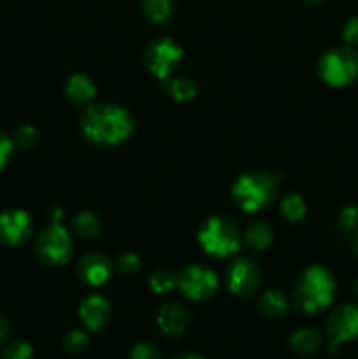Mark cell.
Listing matches in <instances>:
<instances>
[{"instance_id":"cell-1","label":"cell","mask_w":358,"mask_h":359,"mask_svg":"<svg viewBox=\"0 0 358 359\" xmlns=\"http://www.w3.org/2000/svg\"><path fill=\"white\" fill-rule=\"evenodd\" d=\"M81 132L95 146L114 147L130 139L133 118L121 105H88L81 114Z\"/></svg>"},{"instance_id":"cell-2","label":"cell","mask_w":358,"mask_h":359,"mask_svg":"<svg viewBox=\"0 0 358 359\" xmlns=\"http://www.w3.org/2000/svg\"><path fill=\"white\" fill-rule=\"evenodd\" d=\"M336 290V279L325 266H307L295 284V309L304 314H316V312L325 311L332 305Z\"/></svg>"},{"instance_id":"cell-3","label":"cell","mask_w":358,"mask_h":359,"mask_svg":"<svg viewBox=\"0 0 358 359\" xmlns=\"http://www.w3.org/2000/svg\"><path fill=\"white\" fill-rule=\"evenodd\" d=\"M277 179L267 172H246L235 179L232 198L242 212L255 214L269 207L277 195Z\"/></svg>"},{"instance_id":"cell-4","label":"cell","mask_w":358,"mask_h":359,"mask_svg":"<svg viewBox=\"0 0 358 359\" xmlns=\"http://www.w3.org/2000/svg\"><path fill=\"white\" fill-rule=\"evenodd\" d=\"M199 244L209 256L214 258H228L234 256L241 248V233L237 226L228 217L211 216L200 224Z\"/></svg>"},{"instance_id":"cell-5","label":"cell","mask_w":358,"mask_h":359,"mask_svg":"<svg viewBox=\"0 0 358 359\" xmlns=\"http://www.w3.org/2000/svg\"><path fill=\"white\" fill-rule=\"evenodd\" d=\"M318 74L332 88H344L358 81V51L351 46H339L319 58Z\"/></svg>"},{"instance_id":"cell-6","label":"cell","mask_w":358,"mask_h":359,"mask_svg":"<svg viewBox=\"0 0 358 359\" xmlns=\"http://www.w3.org/2000/svg\"><path fill=\"white\" fill-rule=\"evenodd\" d=\"M72 237L62 223H51L35 238V255L46 265H65L72 256Z\"/></svg>"},{"instance_id":"cell-7","label":"cell","mask_w":358,"mask_h":359,"mask_svg":"<svg viewBox=\"0 0 358 359\" xmlns=\"http://www.w3.org/2000/svg\"><path fill=\"white\" fill-rule=\"evenodd\" d=\"M183 60V48L171 37H160L147 46L144 65L157 79L167 81L175 72Z\"/></svg>"},{"instance_id":"cell-8","label":"cell","mask_w":358,"mask_h":359,"mask_svg":"<svg viewBox=\"0 0 358 359\" xmlns=\"http://www.w3.org/2000/svg\"><path fill=\"white\" fill-rule=\"evenodd\" d=\"M178 287L185 298L192 302H206L216 294L220 279L216 272L202 265H190L178 276Z\"/></svg>"},{"instance_id":"cell-9","label":"cell","mask_w":358,"mask_h":359,"mask_svg":"<svg viewBox=\"0 0 358 359\" xmlns=\"http://www.w3.org/2000/svg\"><path fill=\"white\" fill-rule=\"evenodd\" d=\"M326 333L330 339L329 353L332 356L343 344L358 340V305L343 304L333 309L326 319Z\"/></svg>"},{"instance_id":"cell-10","label":"cell","mask_w":358,"mask_h":359,"mask_svg":"<svg viewBox=\"0 0 358 359\" xmlns=\"http://www.w3.org/2000/svg\"><path fill=\"white\" fill-rule=\"evenodd\" d=\"M225 283L230 293L237 297H249L255 293L262 283L260 265L251 258H237L228 265Z\"/></svg>"},{"instance_id":"cell-11","label":"cell","mask_w":358,"mask_h":359,"mask_svg":"<svg viewBox=\"0 0 358 359\" xmlns=\"http://www.w3.org/2000/svg\"><path fill=\"white\" fill-rule=\"evenodd\" d=\"M34 231L30 214L20 209L4 210L0 214V242L6 245H20Z\"/></svg>"},{"instance_id":"cell-12","label":"cell","mask_w":358,"mask_h":359,"mask_svg":"<svg viewBox=\"0 0 358 359\" xmlns=\"http://www.w3.org/2000/svg\"><path fill=\"white\" fill-rule=\"evenodd\" d=\"M192 323V311L183 304H165L161 305L157 314V326L165 337H181L188 330Z\"/></svg>"},{"instance_id":"cell-13","label":"cell","mask_w":358,"mask_h":359,"mask_svg":"<svg viewBox=\"0 0 358 359\" xmlns=\"http://www.w3.org/2000/svg\"><path fill=\"white\" fill-rule=\"evenodd\" d=\"M111 272L112 263L100 252H88L77 263V276L91 287H98L107 283Z\"/></svg>"},{"instance_id":"cell-14","label":"cell","mask_w":358,"mask_h":359,"mask_svg":"<svg viewBox=\"0 0 358 359\" xmlns=\"http://www.w3.org/2000/svg\"><path fill=\"white\" fill-rule=\"evenodd\" d=\"M79 319L90 332H102L111 319V305L100 294H90L81 302Z\"/></svg>"},{"instance_id":"cell-15","label":"cell","mask_w":358,"mask_h":359,"mask_svg":"<svg viewBox=\"0 0 358 359\" xmlns=\"http://www.w3.org/2000/svg\"><path fill=\"white\" fill-rule=\"evenodd\" d=\"M65 97L77 107H88L97 97V84L86 74H74L65 83Z\"/></svg>"},{"instance_id":"cell-16","label":"cell","mask_w":358,"mask_h":359,"mask_svg":"<svg viewBox=\"0 0 358 359\" xmlns=\"http://www.w3.org/2000/svg\"><path fill=\"white\" fill-rule=\"evenodd\" d=\"M323 339L312 328H302L290 337V349L302 358H311L321 349Z\"/></svg>"},{"instance_id":"cell-17","label":"cell","mask_w":358,"mask_h":359,"mask_svg":"<svg viewBox=\"0 0 358 359\" xmlns=\"http://www.w3.org/2000/svg\"><path fill=\"white\" fill-rule=\"evenodd\" d=\"M288 307V298L284 297L281 291L269 290L260 297L258 300V311L260 314L265 316L267 319H281L286 316Z\"/></svg>"},{"instance_id":"cell-18","label":"cell","mask_w":358,"mask_h":359,"mask_svg":"<svg viewBox=\"0 0 358 359\" xmlns=\"http://www.w3.org/2000/svg\"><path fill=\"white\" fill-rule=\"evenodd\" d=\"M244 241L253 251H265L274 241V230L265 221H255L246 228Z\"/></svg>"},{"instance_id":"cell-19","label":"cell","mask_w":358,"mask_h":359,"mask_svg":"<svg viewBox=\"0 0 358 359\" xmlns=\"http://www.w3.org/2000/svg\"><path fill=\"white\" fill-rule=\"evenodd\" d=\"M167 91L172 97V100L179 102V104H185V102L193 100L199 90H197L195 81L190 79V77L179 76L167 79Z\"/></svg>"},{"instance_id":"cell-20","label":"cell","mask_w":358,"mask_h":359,"mask_svg":"<svg viewBox=\"0 0 358 359\" xmlns=\"http://www.w3.org/2000/svg\"><path fill=\"white\" fill-rule=\"evenodd\" d=\"M144 16L153 23H165L174 13V0H142Z\"/></svg>"},{"instance_id":"cell-21","label":"cell","mask_w":358,"mask_h":359,"mask_svg":"<svg viewBox=\"0 0 358 359\" xmlns=\"http://www.w3.org/2000/svg\"><path fill=\"white\" fill-rule=\"evenodd\" d=\"M305 212H307V205H305V200L298 193H286L281 198V214L288 221L298 223V221L304 219Z\"/></svg>"},{"instance_id":"cell-22","label":"cell","mask_w":358,"mask_h":359,"mask_svg":"<svg viewBox=\"0 0 358 359\" xmlns=\"http://www.w3.org/2000/svg\"><path fill=\"white\" fill-rule=\"evenodd\" d=\"M72 228L79 237L83 238H93L100 233L102 221L97 214L93 212H81L74 217Z\"/></svg>"},{"instance_id":"cell-23","label":"cell","mask_w":358,"mask_h":359,"mask_svg":"<svg viewBox=\"0 0 358 359\" xmlns=\"http://www.w3.org/2000/svg\"><path fill=\"white\" fill-rule=\"evenodd\" d=\"M150 287L157 294L171 293L178 287V276L167 269H158L154 270L150 276Z\"/></svg>"},{"instance_id":"cell-24","label":"cell","mask_w":358,"mask_h":359,"mask_svg":"<svg viewBox=\"0 0 358 359\" xmlns=\"http://www.w3.org/2000/svg\"><path fill=\"white\" fill-rule=\"evenodd\" d=\"M88 346H90V337H88L86 332H81V330H70L63 337V349L70 354L83 353Z\"/></svg>"},{"instance_id":"cell-25","label":"cell","mask_w":358,"mask_h":359,"mask_svg":"<svg viewBox=\"0 0 358 359\" xmlns=\"http://www.w3.org/2000/svg\"><path fill=\"white\" fill-rule=\"evenodd\" d=\"M4 359H32L34 358V349L27 340H13L7 344L2 354Z\"/></svg>"},{"instance_id":"cell-26","label":"cell","mask_w":358,"mask_h":359,"mask_svg":"<svg viewBox=\"0 0 358 359\" xmlns=\"http://www.w3.org/2000/svg\"><path fill=\"white\" fill-rule=\"evenodd\" d=\"M114 266L121 276H133L135 272H139L140 259L135 252L126 251L118 256V259L114 262Z\"/></svg>"},{"instance_id":"cell-27","label":"cell","mask_w":358,"mask_h":359,"mask_svg":"<svg viewBox=\"0 0 358 359\" xmlns=\"http://www.w3.org/2000/svg\"><path fill=\"white\" fill-rule=\"evenodd\" d=\"M37 140H39L37 130L30 125H23L16 130L13 142L16 144V146L23 147V149H30V147H34L35 144H37Z\"/></svg>"},{"instance_id":"cell-28","label":"cell","mask_w":358,"mask_h":359,"mask_svg":"<svg viewBox=\"0 0 358 359\" xmlns=\"http://www.w3.org/2000/svg\"><path fill=\"white\" fill-rule=\"evenodd\" d=\"M339 223L340 226L346 230L358 231V205L357 203H350V205L343 207L339 212Z\"/></svg>"},{"instance_id":"cell-29","label":"cell","mask_w":358,"mask_h":359,"mask_svg":"<svg viewBox=\"0 0 358 359\" xmlns=\"http://www.w3.org/2000/svg\"><path fill=\"white\" fill-rule=\"evenodd\" d=\"M130 359H161L160 351L157 346L150 342H139L133 346Z\"/></svg>"},{"instance_id":"cell-30","label":"cell","mask_w":358,"mask_h":359,"mask_svg":"<svg viewBox=\"0 0 358 359\" xmlns=\"http://www.w3.org/2000/svg\"><path fill=\"white\" fill-rule=\"evenodd\" d=\"M343 37H344V41H346L347 46H351V48H357L358 46V16L350 18V20L344 23Z\"/></svg>"},{"instance_id":"cell-31","label":"cell","mask_w":358,"mask_h":359,"mask_svg":"<svg viewBox=\"0 0 358 359\" xmlns=\"http://www.w3.org/2000/svg\"><path fill=\"white\" fill-rule=\"evenodd\" d=\"M13 146L14 142L6 135V133L0 130V170L7 165V161L11 160V154H13Z\"/></svg>"},{"instance_id":"cell-32","label":"cell","mask_w":358,"mask_h":359,"mask_svg":"<svg viewBox=\"0 0 358 359\" xmlns=\"http://www.w3.org/2000/svg\"><path fill=\"white\" fill-rule=\"evenodd\" d=\"M49 217H51V223H62V217H63V210L62 207H51L49 209Z\"/></svg>"},{"instance_id":"cell-33","label":"cell","mask_w":358,"mask_h":359,"mask_svg":"<svg viewBox=\"0 0 358 359\" xmlns=\"http://www.w3.org/2000/svg\"><path fill=\"white\" fill-rule=\"evenodd\" d=\"M7 333H9V325H7V319L0 314V344L7 339Z\"/></svg>"},{"instance_id":"cell-34","label":"cell","mask_w":358,"mask_h":359,"mask_svg":"<svg viewBox=\"0 0 358 359\" xmlns=\"http://www.w3.org/2000/svg\"><path fill=\"white\" fill-rule=\"evenodd\" d=\"M172 359H204L199 354H192V353H185V354H179V356H174Z\"/></svg>"},{"instance_id":"cell-35","label":"cell","mask_w":358,"mask_h":359,"mask_svg":"<svg viewBox=\"0 0 358 359\" xmlns=\"http://www.w3.org/2000/svg\"><path fill=\"white\" fill-rule=\"evenodd\" d=\"M353 252H354V256H357V259H358V231L354 233V237H353Z\"/></svg>"},{"instance_id":"cell-36","label":"cell","mask_w":358,"mask_h":359,"mask_svg":"<svg viewBox=\"0 0 358 359\" xmlns=\"http://www.w3.org/2000/svg\"><path fill=\"white\" fill-rule=\"evenodd\" d=\"M307 2H309V4H314V6H316V4H321L323 0H307Z\"/></svg>"},{"instance_id":"cell-37","label":"cell","mask_w":358,"mask_h":359,"mask_svg":"<svg viewBox=\"0 0 358 359\" xmlns=\"http://www.w3.org/2000/svg\"><path fill=\"white\" fill-rule=\"evenodd\" d=\"M357 294H358V283H357Z\"/></svg>"}]
</instances>
